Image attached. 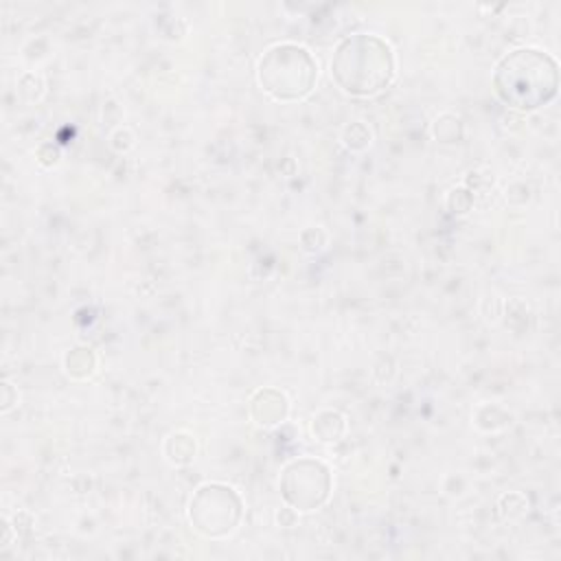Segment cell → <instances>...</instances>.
Wrapping results in <instances>:
<instances>
[{
  "label": "cell",
  "mask_w": 561,
  "mask_h": 561,
  "mask_svg": "<svg viewBox=\"0 0 561 561\" xmlns=\"http://www.w3.org/2000/svg\"><path fill=\"white\" fill-rule=\"evenodd\" d=\"M333 72L351 92H375L388 83L392 72L388 48L370 37L346 39L335 55Z\"/></svg>",
  "instance_id": "2"
},
{
  "label": "cell",
  "mask_w": 561,
  "mask_h": 561,
  "mask_svg": "<svg viewBox=\"0 0 561 561\" xmlns=\"http://www.w3.org/2000/svg\"><path fill=\"white\" fill-rule=\"evenodd\" d=\"M495 88L513 107H539L557 92V66L539 50H515L497 66Z\"/></svg>",
  "instance_id": "1"
}]
</instances>
